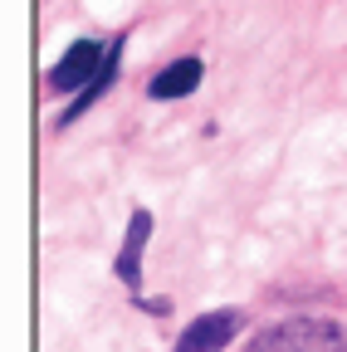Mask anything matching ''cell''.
Listing matches in <instances>:
<instances>
[{
    "mask_svg": "<svg viewBox=\"0 0 347 352\" xmlns=\"http://www.w3.org/2000/svg\"><path fill=\"white\" fill-rule=\"evenodd\" d=\"M240 333H245L240 308H215V314H201L196 323H186L171 352H225Z\"/></svg>",
    "mask_w": 347,
    "mask_h": 352,
    "instance_id": "obj_3",
    "label": "cell"
},
{
    "mask_svg": "<svg viewBox=\"0 0 347 352\" xmlns=\"http://www.w3.org/2000/svg\"><path fill=\"white\" fill-rule=\"evenodd\" d=\"M122 50H127V30H122V34H117V39L108 44L103 74H98V78H93L89 88H78V94H74V103H69V108H64V113L54 118V127H59V132H64V127H74V122H78V118H83V113H89V108H93V103H98V98L108 94V88H113V78H117V69H122Z\"/></svg>",
    "mask_w": 347,
    "mask_h": 352,
    "instance_id": "obj_6",
    "label": "cell"
},
{
    "mask_svg": "<svg viewBox=\"0 0 347 352\" xmlns=\"http://www.w3.org/2000/svg\"><path fill=\"white\" fill-rule=\"evenodd\" d=\"M245 352H347V328L333 318L298 314V318L269 323L259 338H249Z\"/></svg>",
    "mask_w": 347,
    "mask_h": 352,
    "instance_id": "obj_1",
    "label": "cell"
},
{
    "mask_svg": "<svg viewBox=\"0 0 347 352\" xmlns=\"http://www.w3.org/2000/svg\"><path fill=\"white\" fill-rule=\"evenodd\" d=\"M147 240H152V210L137 206L133 220H127L122 250H117V259H113V274L127 284V294H137V298H142V250H147Z\"/></svg>",
    "mask_w": 347,
    "mask_h": 352,
    "instance_id": "obj_4",
    "label": "cell"
},
{
    "mask_svg": "<svg viewBox=\"0 0 347 352\" xmlns=\"http://www.w3.org/2000/svg\"><path fill=\"white\" fill-rule=\"evenodd\" d=\"M201 78H205V64H201L196 54H181V59L161 64V69L147 78V98H152V103H177V98L196 94Z\"/></svg>",
    "mask_w": 347,
    "mask_h": 352,
    "instance_id": "obj_5",
    "label": "cell"
},
{
    "mask_svg": "<svg viewBox=\"0 0 347 352\" xmlns=\"http://www.w3.org/2000/svg\"><path fill=\"white\" fill-rule=\"evenodd\" d=\"M103 59H108V44L74 39L69 50H64V59L49 69V94H78V88H89L103 74Z\"/></svg>",
    "mask_w": 347,
    "mask_h": 352,
    "instance_id": "obj_2",
    "label": "cell"
}]
</instances>
